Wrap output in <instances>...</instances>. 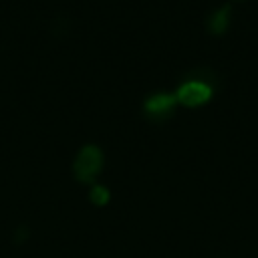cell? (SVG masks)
I'll list each match as a JSON object with an SVG mask.
<instances>
[{"instance_id": "obj_4", "label": "cell", "mask_w": 258, "mask_h": 258, "mask_svg": "<svg viewBox=\"0 0 258 258\" xmlns=\"http://www.w3.org/2000/svg\"><path fill=\"white\" fill-rule=\"evenodd\" d=\"M230 16H232V6L230 4H224L218 10H214L208 18V32L214 34V36L224 34L230 26Z\"/></svg>"}, {"instance_id": "obj_6", "label": "cell", "mask_w": 258, "mask_h": 258, "mask_svg": "<svg viewBox=\"0 0 258 258\" xmlns=\"http://www.w3.org/2000/svg\"><path fill=\"white\" fill-rule=\"evenodd\" d=\"M234 2H244V0H234Z\"/></svg>"}, {"instance_id": "obj_3", "label": "cell", "mask_w": 258, "mask_h": 258, "mask_svg": "<svg viewBox=\"0 0 258 258\" xmlns=\"http://www.w3.org/2000/svg\"><path fill=\"white\" fill-rule=\"evenodd\" d=\"M175 105H177L175 93H155L145 99L143 113L151 121H165L167 117H171Z\"/></svg>"}, {"instance_id": "obj_2", "label": "cell", "mask_w": 258, "mask_h": 258, "mask_svg": "<svg viewBox=\"0 0 258 258\" xmlns=\"http://www.w3.org/2000/svg\"><path fill=\"white\" fill-rule=\"evenodd\" d=\"M214 95V85L202 77H189L185 79L177 91H175V99L179 105L183 107H200L206 105Z\"/></svg>"}, {"instance_id": "obj_5", "label": "cell", "mask_w": 258, "mask_h": 258, "mask_svg": "<svg viewBox=\"0 0 258 258\" xmlns=\"http://www.w3.org/2000/svg\"><path fill=\"white\" fill-rule=\"evenodd\" d=\"M109 189L105 187V185H97V183H93L91 185V191H89V200L95 204V206H105L107 202H109Z\"/></svg>"}, {"instance_id": "obj_1", "label": "cell", "mask_w": 258, "mask_h": 258, "mask_svg": "<svg viewBox=\"0 0 258 258\" xmlns=\"http://www.w3.org/2000/svg\"><path fill=\"white\" fill-rule=\"evenodd\" d=\"M101 167H103V151H101V147L89 143V145L79 149V153L75 157V163H73V171H75V177L79 181L93 185V181L99 175Z\"/></svg>"}]
</instances>
